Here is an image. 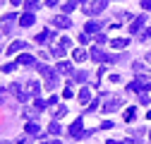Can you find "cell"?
Listing matches in <instances>:
<instances>
[{"instance_id":"6da1fadb","label":"cell","mask_w":151,"mask_h":144,"mask_svg":"<svg viewBox=\"0 0 151 144\" xmlns=\"http://www.w3.org/2000/svg\"><path fill=\"white\" fill-rule=\"evenodd\" d=\"M36 70H39L41 75H43V79H46V89H48V91L58 86V72H55V67H48V65H36Z\"/></svg>"},{"instance_id":"7a4b0ae2","label":"cell","mask_w":151,"mask_h":144,"mask_svg":"<svg viewBox=\"0 0 151 144\" xmlns=\"http://www.w3.org/2000/svg\"><path fill=\"white\" fill-rule=\"evenodd\" d=\"M14 22H19V17H17V12H7L3 14V19H0V34H10Z\"/></svg>"},{"instance_id":"3957f363","label":"cell","mask_w":151,"mask_h":144,"mask_svg":"<svg viewBox=\"0 0 151 144\" xmlns=\"http://www.w3.org/2000/svg\"><path fill=\"white\" fill-rule=\"evenodd\" d=\"M106 5H108V0H91V3L84 5V12H86L89 17H96V14H101V12L106 10Z\"/></svg>"},{"instance_id":"277c9868","label":"cell","mask_w":151,"mask_h":144,"mask_svg":"<svg viewBox=\"0 0 151 144\" xmlns=\"http://www.w3.org/2000/svg\"><path fill=\"white\" fill-rule=\"evenodd\" d=\"M7 91H10L17 101H22V103H24V101H29V91H27L22 84H17V82H14V84H10V89H7Z\"/></svg>"},{"instance_id":"5b68a950","label":"cell","mask_w":151,"mask_h":144,"mask_svg":"<svg viewBox=\"0 0 151 144\" xmlns=\"http://www.w3.org/2000/svg\"><path fill=\"white\" fill-rule=\"evenodd\" d=\"M120 103H122L120 96H103V111L106 113H113V111H118V108H120Z\"/></svg>"},{"instance_id":"8992f818","label":"cell","mask_w":151,"mask_h":144,"mask_svg":"<svg viewBox=\"0 0 151 144\" xmlns=\"http://www.w3.org/2000/svg\"><path fill=\"white\" fill-rule=\"evenodd\" d=\"M67 135H70V137H74V139H79V137L84 135V120H82V118H77V120H74V122L70 125Z\"/></svg>"},{"instance_id":"52a82bcc","label":"cell","mask_w":151,"mask_h":144,"mask_svg":"<svg viewBox=\"0 0 151 144\" xmlns=\"http://www.w3.org/2000/svg\"><path fill=\"white\" fill-rule=\"evenodd\" d=\"M53 27H58V29H70L72 27V19H70V14H55L53 19H50Z\"/></svg>"},{"instance_id":"ba28073f","label":"cell","mask_w":151,"mask_h":144,"mask_svg":"<svg viewBox=\"0 0 151 144\" xmlns=\"http://www.w3.org/2000/svg\"><path fill=\"white\" fill-rule=\"evenodd\" d=\"M144 22H146V14H139V17H134V19H132V24H129V34H139L142 31V27H144Z\"/></svg>"},{"instance_id":"9c48e42d","label":"cell","mask_w":151,"mask_h":144,"mask_svg":"<svg viewBox=\"0 0 151 144\" xmlns=\"http://www.w3.org/2000/svg\"><path fill=\"white\" fill-rule=\"evenodd\" d=\"M53 39H55V31H53V29H46V31H41V34H36L34 41H36V43H50Z\"/></svg>"},{"instance_id":"30bf717a","label":"cell","mask_w":151,"mask_h":144,"mask_svg":"<svg viewBox=\"0 0 151 144\" xmlns=\"http://www.w3.org/2000/svg\"><path fill=\"white\" fill-rule=\"evenodd\" d=\"M55 72H58V75H74V67H72V63L60 60L58 65H55Z\"/></svg>"},{"instance_id":"8fae6325","label":"cell","mask_w":151,"mask_h":144,"mask_svg":"<svg viewBox=\"0 0 151 144\" xmlns=\"http://www.w3.org/2000/svg\"><path fill=\"white\" fill-rule=\"evenodd\" d=\"M24 48H29V46H27L24 41H12V43H10V46H7L5 50H7V55H14V53H22Z\"/></svg>"},{"instance_id":"7c38bea8","label":"cell","mask_w":151,"mask_h":144,"mask_svg":"<svg viewBox=\"0 0 151 144\" xmlns=\"http://www.w3.org/2000/svg\"><path fill=\"white\" fill-rule=\"evenodd\" d=\"M84 29H86V34H89V36H91V34L96 36V34H101L103 24H101V22H96V19H91V22H86V24H84Z\"/></svg>"},{"instance_id":"4fadbf2b","label":"cell","mask_w":151,"mask_h":144,"mask_svg":"<svg viewBox=\"0 0 151 144\" xmlns=\"http://www.w3.org/2000/svg\"><path fill=\"white\" fill-rule=\"evenodd\" d=\"M89 58L93 60V63H106V53H103V48H91V53H89Z\"/></svg>"},{"instance_id":"5bb4252c","label":"cell","mask_w":151,"mask_h":144,"mask_svg":"<svg viewBox=\"0 0 151 144\" xmlns=\"http://www.w3.org/2000/svg\"><path fill=\"white\" fill-rule=\"evenodd\" d=\"M17 65H36V58L31 55V53H19V58H17Z\"/></svg>"},{"instance_id":"9a60e30c","label":"cell","mask_w":151,"mask_h":144,"mask_svg":"<svg viewBox=\"0 0 151 144\" xmlns=\"http://www.w3.org/2000/svg\"><path fill=\"white\" fill-rule=\"evenodd\" d=\"M24 132H27L29 137H36V135H41V127H39V122L29 120V122H27V127H24Z\"/></svg>"},{"instance_id":"2e32d148","label":"cell","mask_w":151,"mask_h":144,"mask_svg":"<svg viewBox=\"0 0 151 144\" xmlns=\"http://www.w3.org/2000/svg\"><path fill=\"white\" fill-rule=\"evenodd\" d=\"M34 22H36V17H34V12H24V14L19 17V27H24V29H27V27H31Z\"/></svg>"},{"instance_id":"e0dca14e","label":"cell","mask_w":151,"mask_h":144,"mask_svg":"<svg viewBox=\"0 0 151 144\" xmlns=\"http://www.w3.org/2000/svg\"><path fill=\"white\" fill-rule=\"evenodd\" d=\"M27 91H29V96H36V99H39V94H41V84H39V82H29V89H27Z\"/></svg>"},{"instance_id":"ac0fdd59","label":"cell","mask_w":151,"mask_h":144,"mask_svg":"<svg viewBox=\"0 0 151 144\" xmlns=\"http://www.w3.org/2000/svg\"><path fill=\"white\" fill-rule=\"evenodd\" d=\"M72 58H74V63L86 60V50H84V48H74V50H72Z\"/></svg>"},{"instance_id":"d6986e66","label":"cell","mask_w":151,"mask_h":144,"mask_svg":"<svg viewBox=\"0 0 151 144\" xmlns=\"http://www.w3.org/2000/svg\"><path fill=\"white\" fill-rule=\"evenodd\" d=\"M110 46H113V48H118V50H120V48H127V46H129V39H113Z\"/></svg>"},{"instance_id":"ffe728a7","label":"cell","mask_w":151,"mask_h":144,"mask_svg":"<svg viewBox=\"0 0 151 144\" xmlns=\"http://www.w3.org/2000/svg\"><path fill=\"white\" fill-rule=\"evenodd\" d=\"M79 101H82V103H91V91H89V86H82V91H79Z\"/></svg>"},{"instance_id":"44dd1931","label":"cell","mask_w":151,"mask_h":144,"mask_svg":"<svg viewBox=\"0 0 151 144\" xmlns=\"http://www.w3.org/2000/svg\"><path fill=\"white\" fill-rule=\"evenodd\" d=\"M65 53H67V48H63V46H55V48L50 50V55H55V58H60V60H63V58H65Z\"/></svg>"},{"instance_id":"7402d4cb","label":"cell","mask_w":151,"mask_h":144,"mask_svg":"<svg viewBox=\"0 0 151 144\" xmlns=\"http://www.w3.org/2000/svg\"><path fill=\"white\" fill-rule=\"evenodd\" d=\"M48 132H50V135H60V132H63V127H60V122H58V120H53V122L48 125Z\"/></svg>"},{"instance_id":"603a6c76","label":"cell","mask_w":151,"mask_h":144,"mask_svg":"<svg viewBox=\"0 0 151 144\" xmlns=\"http://www.w3.org/2000/svg\"><path fill=\"white\" fill-rule=\"evenodd\" d=\"M72 77H74V82H86V79H89V75H86L84 70H77V72H74Z\"/></svg>"},{"instance_id":"cb8c5ba5","label":"cell","mask_w":151,"mask_h":144,"mask_svg":"<svg viewBox=\"0 0 151 144\" xmlns=\"http://www.w3.org/2000/svg\"><path fill=\"white\" fill-rule=\"evenodd\" d=\"M7 96H10V91H7L5 86H0V108H3V106L7 103Z\"/></svg>"},{"instance_id":"d4e9b609","label":"cell","mask_w":151,"mask_h":144,"mask_svg":"<svg viewBox=\"0 0 151 144\" xmlns=\"http://www.w3.org/2000/svg\"><path fill=\"white\" fill-rule=\"evenodd\" d=\"M17 70V63H12V60H7L5 65H3V72H5V75H10V72H14Z\"/></svg>"},{"instance_id":"484cf974","label":"cell","mask_w":151,"mask_h":144,"mask_svg":"<svg viewBox=\"0 0 151 144\" xmlns=\"http://www.w3.org/2000/svg\"><path fill=\"white\" fill-rule=\"evenodd\" d=\"M53 115H55V120H60L63 115H67V106H60V108H55V113H53Z\"/></svg>"},{"instance_id":"4316f807","label":"cell","mask_w":151,"mask_h":144,"mask_svg":"<svg viewBox=\"0 0 151 144\" xmlns=\"http://www.w3.org/2000/svg\"><path fill=\"white\" fill-rule=\"evenodd\" d=\"M74 5H77L74 0H70V3H65V5H63V14H70V12L74 10Z\"/></svg>"},{"instance_id":"83f0119b","label":"cell","mask_w":151,"mask_h":144,"mask_svg":"<svg viewBox=\"0 0 151 144\" xmlns=\"http://www.w3.org/2000/svg\"><path fill=\"white\" fill-rule=\"evenodd\" d=\"M46 106H48V103H46L43 99H36V101H34V108H36V111H39V113L43 111V108H46Z\"/></svg>"},{"instance_id":"f1b7e54d","label":"cell","mask_w":151,"mask_h":144,"mask_svg":"<svg viewBox=\"0 0 151 144\" xmlns=\"http://www.w3.org/2000/svg\"><path fill=\"white\" fill-rule=\"evenodd\" d=\"M137 36H139V41H146V39H151V29H144V31H139Z\"/></svg>"},{"instance_id":"f546056e","label":"cell","mask_w":151,"mask_h":144,"mask_svg":"<svg viewBox=\"0 0 151 144\" xmlns=\"http://www.w3.org/2000/svg\"><path fill=\"white\" fill-rule=\"evenodd\" d=\"M101 101H103V99H93V101L89 103V113H91V111H96V108L101 106Z\"/></svg>"},{"instance_id":"4dcf8cb0","label":"cell","mask_w":151,"mask_h":144,"mask_svg":"<svg viewBox=\"0 0 151 144\" xmlns=\"http://www.w3.org/2000/svg\"><path fill=\"white\" fill-rule=\"evenodd\" d=\"M58 46H63V48H70V46H72V41L67 39V36H63V39L58 41Z\"/></svg>"},{"instance_id":"1f68e13d","label":"cell","mask_w":151,"mask_h":144,"mask_svg":"<svg viewBox=\"0 0 151 144\" xmlns=\"http://www.w3.org/2000/svg\"><path fill=\"white\" fill-rule=\"evenodd\" d=\"M14 144H31V137L24 135V137H19V139H14Z\"/></svg>"},{"instance_id":"d6a6232c","label":"cell","mask_w":151,"mask_h":144,"mask_svg":"<svg viewBox=\"0 0 151 144\" xmlns=\"http://www.w3.org/2000/svg\"><path fill=\"white\" fill-rule=\"evenodd\" d=\"M134 113H137V111H134V108H127V111H125V120L129 122L132 118H134Z\"/></svg>"},{"instance_id":"836d02e7","label":"cell","mask_w":151,"mask_h":144,"mask_svg":"<svg viewBox=\"0 0 151 144\" xmlns=\"http://www.w3.org/2000/svg\"><path fill=\"white\" fill-rule=\"evenodd\" d=\"M24 115L27 118H34V115H39V111H36V108H24Z\"/></svg>"},{"instance_id":"e575fe53","label":"cell","mask_w":151,"mask_h":144,"mask_svg":"<svg viewBox=\"0 0 151 144\" xmlns=\"http://www.w3.org/2000/svg\"><path fill=\"white\" fill-rule=\"evenodd\" d=\"M96 43H99V46L108 43V39H106V34H96Z\"/></svg>"},{"instance_id":"d590c367","label":"cell","mask_w":151,"mask_h":144,"mask_svg":"<svg viewBox=\"0 0 151 144\" xmlns=\"http://www.w3.org/2000/svg\"><path fill=\"white\" fill-rule=\"evenodd\" d=\"M89 39H91V36H89L86 31H82V34H79V43H89Z\"/></svg>"},{"instance_id":"8d00e7d4","label":"cell","mask_w":151,"mask_h":144,"mask_svg":"<svg viewBox=\"0 0 151 144\" xmlns=\"http://www.w3.org/2000/svg\"><path fill=\"white\" fill-rule=\"evenodd\" d=\"M63 96H65V99H72V96H74V91H72V89H70V84L65 86V91H63Z\"/></svg>"},{"instance_id":"74e56055","label":"cell","mask_w":151,"mask_h":144,"mask_svg":"<svg viewBox=\"0 0 151 144\" xmlns=\"http://www.w3.org/2000/svg\"><path fill=\"white\" fill-rule=\"evenodd\" d=\"M139 103H142V106H146V103H149V94H144V91H142V94H139Z\"/></svg>"},{"instance_id":"f35d334b","label":"cell","mask_w":151,"mask_h":144,"mask_svg":"<svg viewBox=\"0 0 151 144\" xmlns=\"http://www.w3.org/2000/svg\"><path fill=\"white\" fill-rule=\"evenodd\" d=\"M24 7H27V12H34L39 5H36V3H24Z\"/></svg>"},{"instance_id":"ab89813d","label":"cell","mask_w":151,"mask_h":144,"mask_svg":"<svg viewBox=\"0 0 151 144\" xmlns=\"http://www.w3.org/2000/svg\"><path fill=\"white\" fill-rule=\"evenodd\" d=\"M101 127H103V130H110V127H115V125H113L110 120H103V122H101Z\"/></svg>"},{"instance_id":"60d3db41","label":"cell","mask_w":151,"mask_h":144,"mask_svg":"<svg viewBox=\"0 0 151 144\" xmlns=\"http://www.w3.org/2000/svg\"><path fill=\"white\" fill-rule=\"evenodd\" d=\"M132 67H134V72H139V75H142V72H144V65H142V63H134V65H132Z\"/></svg>"},{"instance_id":"b9f144b4","label":"cell","mask_w":151,"mask_h":144,"mask_svg":"<svg viewBox=\"0 0 151 144\" xmlns=\"http://www.w3.org/2000/svg\"><path fill=\"white\" fill-rule=\"evenodd\" d=\"M142 10H151V0H142Z\"/></svg>"},{"instance_id":"7bdbcfd3","label":"cell","mask_w":151,"mask_h":144,"mask_svg":"<svg viewBox=\"0 0 151 144\" xmlns=\"http://www.w3.org/2000/svg\"><path fill=\"white\" fill-rule=\"evenodd\" d=\"M118 60H120L118 55H106V63H118Z\"/></svg>"},{"instance_id":"ee69618b","label":"cell","mask_w":151,"mask_h":144,"mask_svg":"<svg viewBox=\"0 0 151 144\" xmlns=\"http://www.w3.org/2000/svg\"><path fill=\"white\" fill-rule=\"evenodd\" d=\"M43 144H60V139H43Z\"/></svg>"},{"instance_id":"f6af8a7d","label":"cell","mask_w":151,"mask_h":144,"mask_svg":"<svg viewBox=\"0 0 151 144\" xmlns=\"http://www.w3.org/2000/svg\"><path fill=\"white\" fill-rule=\"evenodd\" d=\"M58 3H60V0H46V5H48V7H53V5H58Z\"/></svg>"},{"instance_id":"bcb514c9","label":"cell","mask_w":151,"mask_h":144,"mask_svg":"<svg viewBox=\"0 0 151 144\" xmlns=\"http://www.w3.org/2000/svg\"><path fill=\"white\" fill-rule=\"evenodd\" d=\"M10 3H12L14 7H17V5H22V0H10Z\"/></svg>"},{"instance_id":"7dc6e473","label":"cell","mask_w":151,"mask_h":144,"mask_svg":"<svg viewBox=\"0 0 151 144\" xmlns=\"http://www.w3.org/2000/svg\"><path fill=\"white\" fill-rule=\"evenodd\" d=\"M106 144H122V142H115V139H110V142H106ZM127 144V142H125Z\"/></svg>"},{"instance_id":"c3c4849f","label":"cell","mask_w":151,"mask_h":144,"mask_svg":"<svg viewBox=\"0 0 151 144\" xmlns=\"http://www.w3.org/2000/svg\"><path fill=\"white\" fill-rule=\"evenodd\" d=\"M146 118H149V120H151V111H149V113H146Z\"/></svg>"},{"instance_id":"681fc988","label":"cell","mask_w":151,"mask_h":144,"mask_svg":"<svg viewBox=\"0 0 151 144\" xmlns=\"http://www.w3.org/2000/svg\"><path fill=\"white\" fill-rule=\"evenodd\" d=\"M74 3H86V0H74Z\"/></svg>"},{"instance_id":"f907efd6","label":"cell","mask_w":151,"mask_h":144,"mask_svg":"<svg viewBox=\"0 0 151 144\" xmlns=\"http://www.w3.org/2000/svg\"><path fill=\"white\" fill-rule=\"evenodd\" d=\"M24 3H36V0H24Z\"/></svg>"},{"instance_id":"816d5d0a","label":"cell","mask_w":151,"mask_h":144,"mask_svg":"<svg viewBox=\"0 0 151 144\" xmlns=\"http://www.w3.org/2000/svg\"><path fill=\"white\" fill-rule=\"evenodd\" d=\"M149 139H151V132H149Z\"/></svg>"},{"instance_id":"f5cc1de1","label":"cell","mask_w":151,"mask_h":144,"mask_svg":"<svg viewBox=\"0 0 151 144\" xmlns=\"http://www.w3.org/2000/svg\"><path fill=\"white\" fill-rule=\"evenodd\" d=\"M0 50H3V46H0Z\"/></svg>"}]
</instances>
